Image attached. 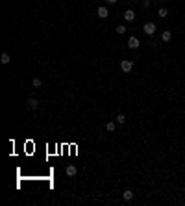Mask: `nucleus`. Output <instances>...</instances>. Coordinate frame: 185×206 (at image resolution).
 Wrapping results in <instances>:
<instances>
[{
	"instance_id": "obj_15",
	"label": "nucleus",
	"mask_w": 185,
	"mask_h": 206,
	"mask_svg": "<svg viewBox=\"0 0 185 206\" xmlns=\"http://www.w3.org/2000/svg\"><path fill=\"white\" fill-rule=\"evenodd\" d=\"M33 87H41V80H39V78L33 80Z\"/></svg>"
},
{
	"instance_id": "obj_8",
	"label": "nucleus",
	"mask_w": 185,
	"mask_h": 206,
	"mask_svg": "<svg viewBox=\"0 0 185 206\" xmlns=\"http://www.w3.org/2000/svg\"><path fill=\"white\" fill-rule=\"evenodd\" d=\"M122 199H124V201H132V199H133V191L132 189H126L124 193H122Z\"/></svg>"
},
{
	"instance_id": "obj_5",
	"label": "nucleus",
	"mask_w": 185,
	"mask_h": 206,
	"mask_svg": "<svg viewBox=\"0 0 185 206\" xmlns=\"http://www.w3.org/2000/svg\"><path fill=\"white\" fill-rule=\"evenodd\" d=\"M124 20H128V22L135 20V11H132V9H126V11H124Z\"/></svg>"
},
{
	"instance_id": "obj_17",
	"label": "nucleus",
	"mask_w": 185,
	"mask_h": 206,
	"mask_svg": "<svg viewBox=\"0 0 185 206\" xmlns=\"http://www.w3.org/2000/svg\"><path fill=\"white\" fill-rule=\"evenodd\" d=\"M107 4H117V0H106Z\"/></svg>"
},
{
	"instance_id": "obj_6",
	"label": "nucleus",
	"mask_w": 185,
	"mask_h": 206,
	"mask_svg": "<svg viewBox=\"0 0 185 206\" xmlns=\"http://www.w3.org/2000/svg\"><path fill=\"white\" fill-rule=\"evenodd\" d=\"M26 104H28V108H32V110H37V108H39V100H37L35 97H32V99H28V102H26Z\"/></svg>"
},
{
	"instance_id": "obj_3",
	"label": "nucleus",
	"mask_w": 185,
	"mask_h": 206,
	"mask_svg": "<svg viewBox=\"0 0 185 206\" xmlns=\"http://www.w3.org/2000/svg\"><path fill=\"white\" fill-rule=\"evenodd\" d=\"M96 13H98V17H100V19H107V17H109V9L106 8V6H100Z\"/></svg>"
},
{
	"instance_id": "obj_16",
	"label": "nucleus",
	"mask_w": 185,
	"mask_h": 206,
	"mask_svg": "<svg viewBox=\"0 0 185 206\" xmlns=\"http://www.w3.org/2000/svg\"><path fill=\"white\" fill-rule=\"evenodd\" d=\"M150 6V0H143V8H148Z\"/></svg>"
},
{
	"instance_id": "obj_14",
	"label": "nucleus",
	"mask_w": 185,
	"mask_h": 206,
	"mask_svg": "<svg viewBox=\"0 0 185 206\" xmlns=\"http://www.w3.org/2000/svg\"><path fill=\"white\" fill-rule=\"evenodd\" d=\"M117 33H119V36H122V33H126V26H124V24L117 26Z\"/></svg>"
},
{
	"instance_id": "obj_9",
	"label": "nucleus",
	"mask_w": 185,
	"mask_h": 206,
	"mask_svg": "<svg viewBox=\"0 0 185 206\" xmlns=\"http://www.w3.org/2000/svg\"><path fill=\"white\" fill-rule=\"evenodd\" d=\"M0 61H2V63H4V65H8V63H9V61H11V58H9V54H6V52H4V54H2V56H0Z\"/></svg>"
},
{
	"instance_id": "obj_12",
	"label": "nucleus",
	"mask_w": 185,
	"mask_h": 206,
	"mask_svg": "<svg viewBox=\"0 0 185 206\" xmlns=\"http://www.w3.org/2000/svg\"><path fill=\"white\" fill-rule=\"evenodd\" d=\"M157 15H159V17H161V19H165V17H167V15H168V11H167V8H161V9H159V11H157Z\"/></svg>"
},
{
	"instance_id": "obj_10",
	"label": "nucleus",
	"mask_w": 185,
	"mask_h": 206,
	"mask_svg": "<svg viewBox=\"0 0 185 206\" xmlns=\"http://www.w3.org/2000/svg\"><path fill=\"white\" fill-rule=\"evenodd\" d=\"M170 37H172V33H170L168 30H165V32H163V33H161V39H163V41H165V43H167V41H170Z\"/></svg>"
},
{
	"instance_id": "obj_2",
	"label": "nucleus",
	"mask_w": 185,
	"mask_h": 206,
	"mask_svg": "<svg viewBox=\"0 0 185 206\" xmlns=\"http://www.w3.org/2000/svg\"><path fill=\"white\" fill-rule=\"evenodd\" d=\"M155 30H157V28H155V24H154V22H146L145 26H143V32H145L146 36H154Z\"/></svg>"
},
{
	"instance_id": "obj_11",
	"label": "nucleus",
	"mask_w": 185,
	"mask_h": 206,
	"mask_svg": "<svg viewBox=\"0 0 185 206\" xmlns=\"http://www.w3.org/2000/svg\"><path fill=\"white\" fill-rule=\"evenodd\" d=\"M117 123H119V125H124V123H126V115L124 113H119L117 115Z\"/></svg>"
},
{
	"instance_id": "obj_13",
	"label": "nucleus",
	"mask_w": 185,
	"mask_h": 206,
	"mask_svg": "<svg viewBox=\"0 0 185 206\" xmlns=\"http://www.w3.org/2000/svg\"><path fill=\"white\" fill-rule=\"evenodd\" d=\"M106 130H107V132H113V130H115V121H109L106 125Z\"/></svg>"
},
{
	"instance_id": "obj_4",
	"label": "nucleus",
	"mask_w": 185,
	"mask_h": 206,
	"mask_svg": "<svg viewBox=\"0 0 185 206\" xmlns=\"http://www.w3.org/2000/svg\"><path fill=\"white\" fill-rule=\"evenodd\" d=\"M128 46H130V49H132V50H135V49H137V46H139V39H137V37H133V36H132V37H130V39H128Z\"/></svg>"
},
{
	"instance_id": "obj_1",
	"label": "nucleus",
	"mask_w": 185,
	"mask_h": 206,
	"mask_svg": "<svg viewBox=\"0 0 185 206\" xmlns=\"http://www.w3.org/2000/svg\"><path fill=\"white\" fill-rule=\"evenodd\" d=\"M120 69H122V73H130L133 69V61L132 59H122L120 61Z\"/></svg>"
},
{
	"instance_id": "obj_7",
	"label": "nucleus",
	"mask_w": 185,
	"mask_h": 206,
	"mask_svg": "<svg viewBox=\"0 0 185 206\" xmlns=\"http://www.w3.org/2000/svg\"><path fill=\"white\" fill-rule=\"evenodd\" d=\"M65 173L68 175V176H76V173H78V169L74 167V165H67V169H65Z\"/></svg>"
}]
</instances>
